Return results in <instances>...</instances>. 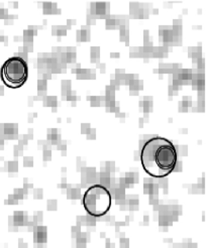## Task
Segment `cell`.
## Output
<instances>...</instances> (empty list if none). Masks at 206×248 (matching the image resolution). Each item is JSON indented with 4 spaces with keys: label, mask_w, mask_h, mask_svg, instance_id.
<instances>
[{
    "label": "cell",
    "mask_w": 206,
    "mask_h": 248,
    "mask_svg": "<svg viewBox=\"0 0 206 248\" xmlns=\"http://www.w3.org/2000/svg\"><path fill=\"white\" fill-rule=\"evenodd\" d=\"M112 198L109 191L103 186L93 185L83 195L82 204L87 213L94 217L105 215L111 207Z\"/></svg>",
    "instance_id": "7a4b0ae2"
},
{
    "label": "cell",
    "mask_w": 206,
    "mask_h": 248,
    "mask_svg": "<svg viewBox=\"0 0 206 248\" xmlns=\"http://www.w3.org/2000/svg\"><path fill=\"white\" fill-rule=\"evenodd\" d=\"M29 66L20 57L9 58L1 68V79L10 88H19L27 82Z\"/></svg>",
    "instance_id": "3957f363"
},
{
    "label": "cell",
    "mask_w": 206,
    "mask_h": 248,
    "mask_svg": "<svg viewBox=\"0 0 206 248\" xmlns=\"http://www.w3.org/2000/svg\"><path fill=\"white\" fill-rule=\"evenodd\" d=\"M140 158L143 170L149 176L162 179L170 175L176 168L178 154L172 141L154 136L144 142Z\"/></svg>",
    "instance_id": "6da1fadb"
}]
</instances>
